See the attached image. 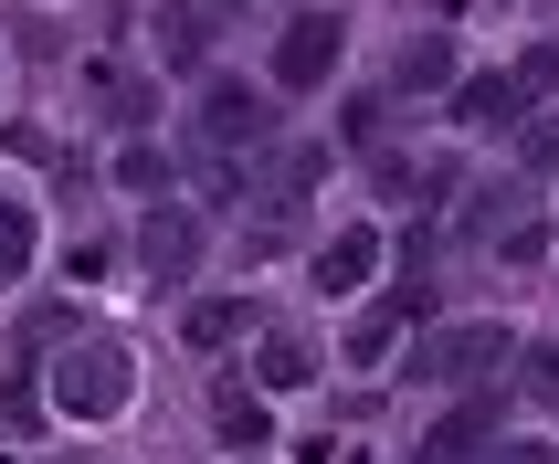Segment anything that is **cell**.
Here are the masks:
<instances>
[{
	"label": "cell",
	"mask_w": 559,
	"mask_h": 464,
	"mask_svg": "<svg viewBox=\"0 0 559 464\" xmlns=\"http://www.w3.org/2000/svg\"><path fill=\"white\" fill-rule=\"evenodd\" d=\"M127 402H138V359H127V338H74L53 359V412H63V423H117Z\"/></svg>",
	"instance_id": "6da1fadb"
},
{
	"label": "cell",
	"mask_w": 559,
	"mask_h": 464,
	"mask_svg": "<svg viewBox=\"0 0 559 464\" xmlns=\"http://www.w3.org/2000/svg\"><path fill=\"white\" fill-rule=\"evenodd\" d=\"M264 138H275V106L253 85H233V74H212V85H201V180L233 190V158H253Z\"/></svg>",
	"instance_id": "7a4b0ae2"
},
{
	"label": "cell",
	"mask_w": 559,
	"mask_h": 464,
	"mask_svg": "<svg viewBox=\"0 0 559 464\" xmlns=\"http://www.w3.org/2000/svg\"><path fill=\"white\" fill-rule=\"evenodd\" d=\"M507 359H518L507 328H443V338L412 348V380H475V370H507Z\"/></svg>",
	"instance_id": "3957f363"
},
{
	"label": "cell",
	"mask_w": 559,
	"mask_h": 464,
	"mask_svg": "<svg viewBox=\"0 0 559 464\" xmlns=\"http://www.w3.org/2000/svg\"><path fill=\"white\" fill-rule=\"evenodd\" d=\"M338 53H348V32H338V11H307V22H285V43H275V85H328L338 74Z\"/></svg>",
	"instance_id": "277c9868"
},
{
	"label": "cell",
	"mask_w": 559,
	"mask_h": 464,
	"mask_svg": "<svg viewBox=\"0 0 559 464\" xmlns=\"http://www.w3.org/2000/svg\"><path fill=\"white\" fill-rule=\"evenodd\" d=\"M549 85H559V53H528L518 74H475L454 106H465V127H507L518 106H528V95H549Z\"/></svg>",
	"instance_id": "5b68a950"
},
{
	"label": "cell",
	"mask_w": 559,
	"mask_h": 464,
	"mask_svg": "<svg viewBox=\"0 0 559 464\" xmlns=\"http://www.w3.org/2000/svg\"><path fill=\"white\" fill-rule=\"evenodd\" d=\"M222 22H233V0H158V11H148V32H158L148 53L158 63H201Z\"/></svg>",
	"instance_id": "8992f818"
},
{
	"label": "cell",
	"mask_w": 559,
	"mask_h": 464,
	"mask_svg": "<svg viewBox=\"0 0 559 464\" xmlns=\"http://www.w3.org/2000/svg\"><path fill=\"white\" fill-rule=\"evenodd\" d=\"M138 264L158 275V296H169V285H190V264H201V222H190V212H148V233H138Z\"/></svg>",
	"instance_id": "52a82bcc"
},
{
	"label": "cell",
	"mask_w": 559,
	"mask_h": 464,
	"mask_svg": "<svg viewBox=\"0 0 559 464\" xmlns=\"http://www.w3.org/2000/svg\"><path fill=\"white\" fill-rule=\"evenodd\" d=\"M370 275H380V233H338V243L317 253V285H328V296H359Z\"/></svg>",
	"instance_id": "ba28073f"
},
{
	"label": "cell",
	"mask_w": 559,
	"mask_h": 464,
	"mask_svg": "<svg viewBox=\"0 0 559 464\" xmlns=\"http://www.w3.org/2000/svg\"><path fill=\"white\" fill-rule=\"evenodd\" d=\"M475 443H497V402H465V412H443L433 443H423V464H465Z\"/></svg>",
	"instance_id": "9c48e42d"
},
{
	"label": "cell",
	"mask_w": 559,
	"mask_h": 464,
	"mask_svg": "<svg viewBox=\"0 0 559 464\" xmlns=\"http://www.w3.org/2000/svg\"><path fill=\"white\" fill-rule=\"evenodd\" d=\"M22 275H32V201L0 180V285H22Z\"/></svg>",
	"instance_id": "30bf717a"
},
{
	"label": "cell",
	"mask_w": 559,
	"mask_h": 464,
	"mask_svg": "<svg viewBox=\"0 0 559 464\" xmlns=\"http://www.w3.org/2000/svg\"><path fill=\"white\" fill-rule=\"evenodd\" d=\"M412 317H423V275H412L391 307H370V317H359V359H391V338H402Z\"/></svg>",
	"instance_id": "8fae6325"
},
{
	"label": "cell",
	"mask_w": 559,
	"mask_h": 464,
	"mask_svg": "<svg viewBox=\"0 0 559 464\" xmlns=\"http://www.w3.org/2000/svg\"><path fill=\"white\" fill-rule=\"evenodd\" d=\"M212 423H222V443H243V454H264V443H275V412L253 402V391H222Z\"/></svg>",
	"instance_id": "7c38bea8"
},
{
	"label": "cell",
	"mask_w": 559,
	"mask_h": 464,
	"mask_svg": "<svg viewBox=\"0 0 559 464\" xmlns=\"http://www.w3.org/2000/svg\"><path fill=\"white\" fill-rule=\"evenodd\" d=\"M454 85V43H402V95H433Z\"/></svg>",
	"instance_id": "4fadbf2b"
},
{
	"label": "cell",
	"mask_w": 559,
	"mask_h": 464,
	"mask_svg": "<svg viewBox=\"0 0 559 464\" xmlns=\"http://www.w3.org/2000/svg\"><path fill=\"white\" fill-rule=\"evenodd\" d=\"M507 212H518V180H486V190L465 201V222H454V233H475V243H486V233H497Z\"/></svg>",
	"instance_id": "5bb4252c"
},
{
	"label": "cell",
	"mask_w": 559,
	"mask_h": 464,
	"mask_svg": "<svg viewBox=\"0 0 559 464\" xmlns=\"http://www.w3.org/2000/svg\"><path fill=\"white\" fill-rule=\"evenodd\" d=\"M264 380H275V391H296V380H307V348H296V338H264Z\"/></svg>",
	"instance_id": "9a60e30c"
},
{
	"label": "cell",
	"mask_w": 559,
	"mask_h": 464,
	"mask_svg": "<svg viewBox=\"0 0 559 464\" xmlns=\"http://www.w3.org/2000/svg\"><path fill=\"white\" fill-rule=\"evenodd\" d=\"M528 402L559 412V348H528Z\"/></svg>",
	"instance_id": "2e32d148"
},
{
	"label": "cell",
	"mask_w": 559,
	"mask_h": 464,
	"mask_svg": "<svg viewBox=\"0 0 559 464\" xmlns=\"http://www.w3.org/2000/svg\"><path fill=\"white\" fill-rule=\"evenodd\" d=\"M528 158H538V169H559V117H538V138H528Z\"/></svg>",
	"instance_id": "e0dca14e"
},
{
	"label": "cell",
	"mask_w": 559,
	"mask_h": 464,
	"mask_svg": "<svg viewBox=\"0 0 559 464\" xmlns=\"http://www.w3.org/2000/svg\"><path fill=\"white\" fill-rule=\"evenodd\" d=\"M486 464H559V454H549V443H497Z\"/></svg>",
	"instance_id": "ac0fdd59"
}]
</instances>
